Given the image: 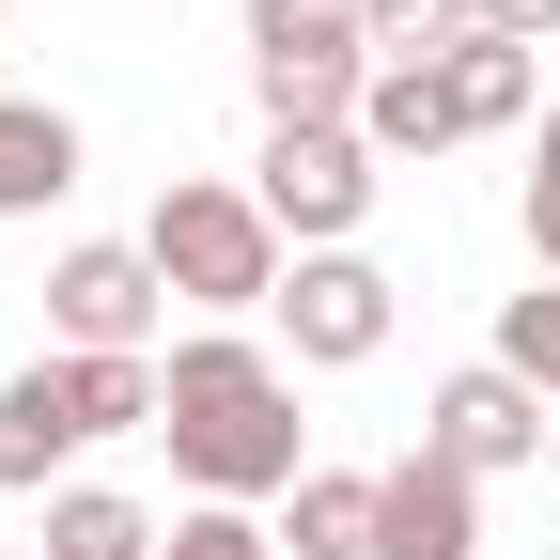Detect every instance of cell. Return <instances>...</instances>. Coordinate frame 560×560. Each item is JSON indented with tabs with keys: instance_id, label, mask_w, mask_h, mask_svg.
<instances>
[{
	"instance_id": "obj_1",
	"label": "cell",
	"mask_w": 560,
	"mask_h": 560,
	"mask_svg": "<svg viewBox=\"0 0 560 560\" xmlns=\"http://www.w3.org/2000/svg\"><path fill=\"white\" fill-rule=\"evenodd\" d=\"M156 436H172V467H187V499H234V514H265V499L312 482L296 374H280L249 327H187L172 359H156Z\"/></svg>"
},
{
	"instance_id": "obj_2",
	"label": "cell",
	"mask_w": 560,
	"mask_h": 560,
	"mask_svg": "<svg viewBox=\"0 0 560 560\" xmlns=\"http://www.w3.org/2000/svg\"><path fill=\"white\" fill-rule=\"evenodd\" d=\"M140 249H156V280H172L187 312H219V327H234V312H280V280H296L280 219H265L249 187H219V172H172L156 219H140Z\"/></svg>"
},
{
	"instance_id": "obj_3",
	"label": "cell",
	"mask_w": 560,
	"mask_h": 560,
	"mask_svg": "<svg viewBox=\"0 0 560 560\" xmlns=\"http://www.w3.org/2000/svg\"><path fill=\"white\" fill-rule=\"evenodd\" d=\"M249 94H265V125H359V94H374L359 0H249Z\"/></svg>"
},
{
	"instance_id": "obj_4",
	"label": "cell",
	"mask_w": 560,
	"mask_h": 560,
	"mask_svg": "<svg viewBox=\"0 0 560 560\" xmlns=\"http://www.w3.org/2000/svg\"><path fill=\"white\" fill-rule=\"evenodd\" d=\"M374 187H389V156H374L359 125H265V172H249V202L280 219V249H359Z\"/></svg>"
},
{
	"instance_id": "obj_5",
	"label": "cell",
	"mask_w": 560,
	"mask_h": 560,
	"mask_svg": "<svg viewBox=\"0 0 560 560\" xmlns=\"http://www.w3.org/2000/svg\"><path fill=\"white\" fill-rule=\"evenodd\" d=\"M156 327H172V280L140 234H79L47 265V359H156Z\"/></svg>"
},
{
	"instance_id": "obj_6",
	"label": "cell",
	"mask_w": 560,
	"mask_h": 560,
	"mask_svg": "<svg viewBox=\"0 0 560 560\" xmlns=\"http://www.w3.org/2000/svg\"><path fill=\"white\" fill-rule=\"evenodd\" d=\"M389 327H405V280H389L374 249H296V280H280V342H296V374L389 359Z\"/></svg>"
},
{
	"instance_id": "obj_7",
	"label": "cell",
	"mask_w": 560,
	"mask_h": 560,
	"mask_svg": "<svg viewBox=\"0 0 560 560\" xmlns=\"http://www.w3.org/2000/svg\"><path fill=\"white\" fill-rule=\"evenodd\" d=\"M545 436H560V405H545L529 374H499V359H467L436 405H420V452H452L467 482H499V467H545Z\"/></svg>"
},
{
	"instance_id": "obj_8",
	"label": "cell",
	"mask_w": 560,
	"mask_h": 560,
	"mask_svg": "<svg viewBox=\"0 0 560 560\" xmlns=\"http://www.w3.org/2000/svg\"><path fill=\"white\" fill-rule=\"evenodd\" d=\"M374 560H482V482L452 452H389L374 467Z\"/></svg>"
},
{
	"instance_id": "obj_9",
	"label": "cell",
	"mask_w": 560,
	"mask_h": 560,
	"mask_svg": "<svg viewBox=\"0 0 560 560\" xmlns=\"http://www.w3.org/2000/svg\"><path fill=\"white\" fill-rule=\"evenodd\" d=\"M79 452H94L79 374H62V359H16V374H0V499H62Z\"/></svg>"
},
{
	"instance_id": "obj_10",
	"label": "cell",
	"mask_w": 560,
	"mask_h": 560,
	"mask_svg": "<svg viewBox=\"0 0 560 560\" xmlns=\"http://www.w3.org/2000/svg\"><path fill=\"white\" fill-rule=\"evenodd\" d=\"M359 140H374V156H452V140H467V94H452V62H374V94H359Z\"/></svg>"
},
{
	"instance_id": "obj_11",
	"label": "cell",
	"mask_w": 560,
	"mask_h": 560,
	"mask_svg": "<svg viewBox=\"0 0 560 560\" xmlns=\"http://www.w3.org/2000/svg\"><path fill=\"white\" fill-rule=\"evenodd\" d=\"M62 187H79V125L47 94H0V219H47Z\"/></svg>"
},
{
	"instance_id": "obj_12",
	"label": "cell",
	"mask_w": 560,
	"mask_h": 560,
	"mask_svg": "<svg viewBox=\"0 0 560 560\" xmlns=\"http://www.w3.org/2000/svg\"><path fill=\"white\" fill-rule=\"evenodd\" d=\"M280 545L296 560H374V467H312L280 499Z\"/></svg>"
},
{
	"instance_id": "obj_13",
	"label": "cell",
	"mask_w": 560,
	"mask_h": 560,
	"mask_svg": "<svg viewBox=\"0 0 560 560\" xmlns=\"http://www.w3.org/2000/svg\"><path fill=\"white\" fill-rule=\"evenodd\" d=\"M172 529L140 514V499H109V482H62L47 499V560H156Z\"/></svg>"
},
{
	"instance_id": "obj_14",
	"label": "cell",
	"mask_w": 560,
	"mask_h": 560,
	"mask_svg": "<svg viewBox=\"0 0 560 560\" xmlns=\"http://www.w3.org/2000/svg\"><path fill=\"white\" fill-rule=\"evenodd\" d=\"M374 62H467L482 47V0H359Z\"/></svg>"
},
{
	"instance_id": "obj_15",
	"label": "cell",
	"mask_w": 560,
	"mask_h": 560,
	"mask_svg": "<svg viewBox=\"0 0 560 560\" xmlns=\"http://www.w3.org/2000/svg\"><path fill=\"white\" fill-rule=\"evenodd\" d=\"M452 94H467V140H482V125H529V94H545V62H529V47H499V32H482V47L452 62Z\"/></svg>"
},
{
	"instance_id": "obj_16",
	"label": "cell",
	"mask_w": 560,
	"mask_h": 560,
	"mask_svg": "<svg viewBox=\"0 0 560 560\" xmlns=\"http://www.w3.org/2000/svg\"><path fill=\"white\" fill-rule=\"evenodd\" d=\"M499 374H529L545 405H560V280H529V296H499V342H482Z\"/></svg>"
},
{
	"instance_id": "obj_17",
	"label": "cell",
	"mask_w": 560,
	"mask_h": 560,
	"mask_svg": "<svg viewBox=\"0 0 560 560\" xmlns=\"http://www.w3.org/2000/svg\"><path fill=\"white\" fill-rule=\"evenodd\" d=\"M62 374H79L94 436H156V359H62Z\"/></svg>"
},
{
	"instance_id": "obj_18",
	"label": "cell",
	"mask_w": 560,
	"mask_h": 560,
	"mask_svg": "<svg viewBox=\"0 0 560 560\" xmlns=\"http://www.w3.org/2000/svg\"><path fill=\"white\" fill-rule=\"evenodd\" d=\"M156 560H280V529H265V514H234V499H187Z\"/></svg>"
},
{
	"instance_id": "obj_19",
	"label": "cell",
	"mask_w": 560,
	"mask_h": 560,
	"mask_svg": "<svg viewBox=\"0 0 560 560\" xmlns=\"http://www.w3.org/2000/svg\"><path fill=\"white\" fill-rule=\"evenodd\" d=\"M514 219H529V265L560 280V109H545V140H529V202H514Z\"/></svg>"
},
{
	"instance_id": "obj_20",
	"label": "cell",
	"mask_w": 560,
	"mask_h": 560,
	"mask_svg": "<svg viewBox=\"0 0 560 560\" xmlns=\"http://www.w3.org/2000/svg\"><path fill=\"white\" fill-rule=\"evenodd\" d=\"M482 32H499V47H545V32H560V0H482Z\"/></svg>"
},
{
	"instance_id": "obj_21",
	"label": "cell",
	"mask_w": 560,
	"mask_h": 560,
	"mask_svg": "<svg viewBox=\"0 0 560 560\" xmlns=\"http://www.w3.org/2000/svg\"><path fill=\"white\" fill-rule=\"evenodd\" d=\"M0 560H47V545H0Z\"/></svg>"
},
{
	"instance_id": "obj_22",
	"label": "cell",
	"mask_w": 560,
	"mask_h": 560,
	"mask_svg": "<svg viewBox=\"0 0 560 560\" xmlns=\"http://www.w3.org/2000/svg\"><path fill=\"white\" fill-rule=\"evenodd\" d=\"M545 482H560V436H545Z\"/></svg>"
}]
</instances>
